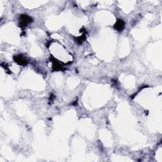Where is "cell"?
Here are the masks:
<instances>
[{
	"instance_id": "1",
	"label": "cell",
	"mask_w": 162,
	"mask_h": 162,
	"mask_svg": "<svg viewBox=\"0 0 162 162\" xmlns=\"http://www.w3.org/2000/svg\"><path fill=\"white\" fill-rule=\"evenodd\" d=\"M32 22H33V19L32 18V17H31L27 15L23 14L19 17L18 25L19 27H20L21 28H24L28 26V25L30 24Z\"/></svg>"
},
{
	"instance_id": "2",
	"label": "cell",
	"mask_w": 162,
	"mask_h": 162,
	"mask_svg": "<svg viewBox=\"0 0 162 162\" xmlns=\"http://www.w3.org/2000/svg\"><path fill=\"white\" fill-rule=\"evenodd\" d=\"M50 61L53 62L52 65V70L53 72H58V71H63L66 70V68L61 64L56 59H55L53 56H51L50 57Z\"/></svg>"
},
{
	"instance_id": "3",
	"label": "cell",
	"mask_w": 162,
	"mask_h": 162,
	"mask_svg": "<svg viewBox=\"0 0 162 162\" xmlns=\"http://www.w3.org/2000/svg\"><path fill=\"white\" fill-rule=\"evenodd\" d=\"M13 60L18 65L21 66H26L28 64V60L22 55H15L13 56Z\"/></svg>"
},
{
	"instance_id": "4",
	"label": "cell",
	"mask_w": 162,
	"mask_h": 162,
	"mask_svg": "<svg viewBox=\"0 0 162 162\" xmlns=\"http://www.w3.org/2000/svg\"><path fill=\"white\" fill-rule=\"evenodd\" d=\"M125 23L122 19H118L117 22H115V24L114 25V28L115 30L119 32H122L124 31L125 28Z\"/></svg>"
},
{
	"instance_id": "5",
	"label": "cell",
	"mask_w": 162,
	"mask_h": 162,
	"mask_svg": "<svg viewBox=\"0 0 162 162\" xmlns=\"http://www.w3.org/2000/svg\"><path fill=\"white\" fill-rule=\"evenodd\" d=\"M86 34H83L82 36L76 37V42H77V43L78 44H81L86 40Z\"/></svg>"
}]
</instances>
